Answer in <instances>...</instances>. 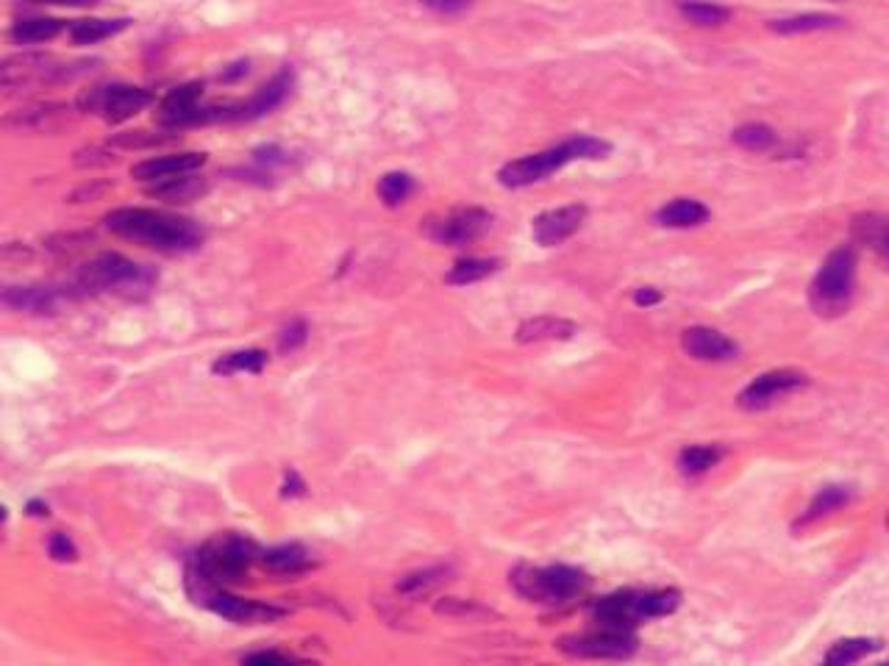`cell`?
Listing matches in <instances>:
<instances>
[{
  "label": "cell",
  "mask_w": 889,
  "mask_h": 666,
  "mask_svg": "<svg viewBox=\"0 0 889 666\" xmlns=\"http://www.w3.org/2000/svg\"><path fill=\"white\" fill-rule=\"evenodd\" d=\"M106 228L123 239L156 250H192L201 242V228L187 217L159 209H117L106 214Z\"/></svg>",
  "instance_id": "1"
},
{
  "label": "cell",
  "mask_w": 889,
  "mask_h": 666,
  "mask_svg": "<svg viewBox=\"0 0 889 666\" xmlns=\"http://www.w3.org/2000/svg\"><path fill=\"white\" fill-rule=\"evenodd\" d=\"M609 150H612V145L606 139H598V136H570V139H564L562 145H556V148L539 150V153H531V156H523V159H514L509 164H503L501 173H498V181L503 186H509V189H523V186L545 181L548 175L562 170L564 164H570V161L606 159Z\"/></svg>",
  "instance_id": "2"
},
{
  "label": "cell",
  "mask_w": 889,
  "mask_h": 666,
  "mask_svg": "<svg viewBox=\"0 0 889 666\" xmlns=\"http://www.w3.org/2000/svg\"><path fill=\"white\" fill-rule=\"evenodd\" d=\"M856 267L859 256L851 245H839L823 261L809 286V303L820 317H839L851 309L856 292Z\"/></svg>",
  "instance_id": "3"
},
{
  "label": "cell",
  "mask_w": 889,
  "mask_h": 666,
  "mask_svg": "<svg viewBox=\"0 0 889 666\" xmlns=\"http://www.w3.org/2000/svg\"><path fill=\"white\" fill-rule=\"evenodd\" d=\"M512 586L526 600L548 605H562L576 600L589 586V575L584 569L570 564H551V567H517L512 572Z\"/></svg>",
  "instance_id": "4"
},
{
  "label": "cell",
  "mask_w": 889,
  "mask_h": 666,
  "mask_svg": "<svg viewBox=\"0 0 889 666\" xmlns=\"http://www.w3.org/2000/svg\"><path fill=\"white\" fill-rule=\"evenodd\" d=\"M259 553L262 550L242 536H223L203 547L189 572L206 583H237L245 578V572L253 564V558H259Z\"/></svg>",
  "instance_id": "5"
},
{
  "label": "cell",
  "mask_w": 889,
  "mask_h": 666,
  "mask_svg": "<svg viewBox=\"0 0 889 666\" xmlns=\"http://www.w3.org/2000/svg\"><path fill=\"white\" fill-rule=\"evenodd\" d=\"M556 647L564 655L573 658H589V661H623L637 653V636L634 630H617V628H601L589 630V633H576V636H562Z\"/></svg>",
  "instance_id": "6"
},
{
  "label": "cell",
  "mask_w": 889,
  "mask_h": 666,
  "mask_svg": "<svg viewBox=\"0 0 889 666\" xmlns=\"http://www.w3.org/2000/svg\"><path fill=\"white\" fill-rule=\"evenodd\" d=\"M189 583H198L203 586L189 592L201 605H206L209 611L220 614L223 619H231V622H239V625H262V622H273V619L284 617V608L267 603H256V600H242V597H234V594L217 589L214 583H206L198 575L189 572Z\"/></svg>",
  "instance_id": "7"
},
{
  "label": "cell",
  "mask_w": 889,
  "mask_h": 666,
  "mask_svg": "<svg viewBox=\"0 0 889 666\" xmlns=\"http://www.w3.org/2000/svg\"><path fill=\"white\" fill-rule=\"evenodd\" d=\"M809 383V378L798 370H770V372H762V375H756L742 392H739L737 403L739 408H745V411H764V408H770L776 400L781 397L792 395V392H798Z\"/></svg>",
  "instance_id": "8"
},
{
  "label": "cell",
  "mask_w": 889,
  "mask_h": 666,
  "mask_svg": "<svg viewBox=\"0 0 889 666\" xmlns=\"http://www.w3.org/2000/svg\"><path fill=\"white\" fill-rule=\"evenodd\" d=\"M139 278V267L120 253H103L98 259L87 261L78 270L76 286L81 292H106V289H117V286L134 284Z\"/></svg>",
  "instance_id": "9"
},
{
  "label": "cell",
  "mask_w": 889,
  "mask_h": 666,
  "mask_svg": "<svg viewBox=\"0 0 889 666\" xmlns=\"http://www.w3.org/2000/svg\"><path fill=\"white\" fill-rule=\"evenodd\" d=\"M153 100L151 89L131 87V84H114V87H103L92 92L87 106L92 111H101L109 123H123L128 117H134Z\"/></svg>",
  "instance_id": "10"
},
{
  "label": "cell",
  "mask_w": 889,
  "mask_h": 666,
  "mask_svg": "<svg viewBox=\"0 0 889 666\" xmlns=\"http://www.w3.org/2000/svg\"><path fill=\"white\" fill-rule=\"evenodd\" d=\"M489 225H492V214L478 209V206H470V209H456L445 220H439L431 234L442 245L467 247L487 234Z\"/></svg>",
  "instance_id": "11"
},
{
  "label": "cell",
  "mask_w": 889,
  "mask_h": 666,
  "mask_svg": "<svg viewBox=\"0 0 889 666\" xmlns=\"http://www.w3.org/2000/svg\"><path fill=\"white\" fill-rule=\"evenodd\" d=\"M681 347L689 358L706 364H726L739 356V345L726 333L714 331L709 325H692L681 333Z\"/></svg>",
  "instance_id": "12"
},
{
  "label": "cell",
  "mask_w": 889,
  "mask_h": 666,
  "mask_svg": "<svg viewBox=\"0 0 889 666\" xmlns=\"http://www.w3.org/2000/svg\"><path fill=\"white\" fill-rule=\"evenodd\" d=\"M584 220H587V206L570 203V206H562V209L542 211L531 225V234L542 247H556L576 234L578 228L584 225Z\"/></svg>",
  "instance_id": "13"
},
{
  "label": "cell",
  "mask_w": 889,
  "mask_h": 666,
  "mask_svg": "<svg viewBox=\"0 0 889 666\" xmlns=\"http://www.w3.org/2000/svg\"><path fill=\"white\" fill-rule=\"evenodd\" d=\"M289 89H292V73L289 70H281V73L273 78V81H267L251 100H245V103H231L228 106V120H253V117H262L267 111L278 109L284 98L289 95Z\"/></svg>",
  "instance_id": "14"
},
{
  "label": "cell",
  "mask_w": 889,
  "mask_h": 666,
  "mask_svg": "<svg viewBox=\"0 0 889 666\" xmlns=\"http://www.w3.org/2000/svg\"><path fill=\"white\" fill-rule=\"evenodd\" d=\"M203 164H206L203 153H170V156L139 161L131 173L139 181H162V178H173V175L195 173V170H201Z\"/></svg>",
  "instance_id": "15"
},
{
  "label": "cell",
  "mask_w": 889,
  "mask_h": 666,
  "mask_svg": "<svg viewBox=\"0 0 889 666\" xmlns=\"http://www.w3.org/2000/svg\"><path fill=\"white\" fill-rule=\"evenodd\" d=\"M592 619L601 628H617V630H634L639 625L637 614H634V589L626 592H614L601 597L592 605Z\"/></svg>",
  "instance_id": "16"
},
{
  "label": "cell",
  "mask_w": 889,
  "mask_h": 666,
  "mask_svg": "<svg viewBox=\"0 0 889 666\" xmlns=\"http://www.w3.org/2000/svg\"><path fill=\"white\" fill-rule=\"evenodd\" d=\"M0 303L14 311H34V314H51L62 303V292L45 289V286H12L0 292Z\"/></svg>",
  "instance_id": "17"
},
{
  "label": "cell",
  "mask_w": 889,
  "mask_h": 666,
  "mask_svg": "<svg viewBox=\"0 0 889 666\" xmlns=\"http://www.w3.org/2000/svg\"><path fill=\"white\" fill-rule=\"evenodd\" d=\"M203 84L201 81H189V84H181V87L170 89L164 95L162 106H159V117H162L167 125H187L192 111L198 109V100H201Z\"/></svg>",
  "instance_id": "18"
},
{
  "label": "cell",
  "mask_w": 889,
  "mask_h": 666,
  "mask_svg": "<svg viewBox=\"0 0 889 666\" xmlns=\"http://www.w3.org/2000/svg\"><path fill=\"white\" fill-rule=\"evenodd\" d=\"M706 220H709V209L703 206L701 200L692 198L670 200L667 206L656 211V222L662 228H698Z\"/></svg>",
  "instance_id": "19"
},
{
  "label": "cell",
  "mask_w": 889,
  "mask_h": 666,
  "mask_svg": "<svg viewBox=\"0 0 889 666\" xmlns=\"http://www.w3.org/2000/svg\"><path fill=\"white\" fill-rule=\"evenodd\" d=\"M851 500H853L851 486H839V483L823 486L820 492L814 494L812 503L806 506V511L801 514V519H798V528H806V525H812V522H817V519L834 514V511H839L842 506H848Z\"/></svg>",
  "instance_id": "20"
},
{
  "label": "cell",
  "mask_w": 889,
  "mask_h": 666,
  "mask_svg": "<svg viewBox=\"0 0 889 666\" xmlns=\"http://www.w3.org/2000/svg\"><path fill=\"white\" fill-rule=\"evenodd\" d=\"M578 331L576 322L562 320V317H534L517 328V342H553V339H570Z\"/></svg>",
  "instance_id": "21"
},
{
  "label": "cell",
  "mask_w": 889,
  "mask_h": 666,
  "mask_svg": "<svg viewBox=\"0 0 889 666\" xmlns=\"http://www.w3.org/2000/svg\"><path fill=\"white\" fill-rule=\"evenodd\" d=\"M678 605H681V592L678 589H645V592L634 589V614H637L639 622L667 617V614L676 611Z\"/></svg>",
  "instance_id": "22"
},
{
  "label": "cell",
  "mask_w": 889,
  "mask_h": 666,
  "mask_svg": "<svg viewBox=\"0 0 889 666\" xmlns=\"http://www.w3.org/2000/svg\"><path fill=\"white\" fill-rule=\"evenodd\" d=\"M842 25H845V20L837 17V14L806 12L795 14V17H784V20H773L770 31L784 34V37H795V34H809V31H834V28H842Z\"/></svg>",
  "instance_id": "23"
},
{
  "label": "cell",
  "mask_w": 889,
  "mask_h": 666,
  "mask_svg": "<svg viewBox=\"0 0 889 666\" xmlns=\"http://www.w3.org/2000/svg\"><path fill=\"white\" fill-rule=\"evenodd\" d=\"M259 558H262L264 567L273 569L278 575H298V572H306L312 567V558L306 553V547L295 542L264 550V553H259Z\"/></svg>",
  "instance_id": "24"
},
{
  "label": "cell",
  "mask_w": 889,
  "mask_h": 666,
  "mask_svg": "<svg viewBox=\"0 0 889 666\" xmlns=\"http://www.w3.org/2000/svg\"><path fill=\"white\" fill-rule=\"evenodd\" d=\"M853 236L867 245L873 253H878V259H887V245H889V222L884 214H876V211H867V214H859L853 217Z\"/></svg>",
  "instance_id": "25"
},
{
  "label": "cell",
  "mask_w": 889,
  "mask_h": 666,
  "mask_svg": "<svg viewBox=\"0 0 889 666\" xmlns=\"http://www.w3.org/2000/svg\"><path fill=\"white\" fill-rule=\"evenodd\" d=\"M723 447H717V444H692V447H684L681 453H678L676 464L678 469L689 475V478H698L703 472H709L712 467H717L720 461H723Z\"/></svg>",
  "instance_id": "26"
},
{
  "label": "cell",
  "mask_w": 889,
  "mask_h": 666,
  "mask_svg": "<svg viewBox=\"0 0 889 666\" xmlns=\"http://www.w3.org/2000/svg\"><path fill=\"white\" fill-rule=\"evenodd\" d=\"M678 12L684 20H689L692 25H701V28H717L731 20V9L728 6H720V3H709V0H681L678 3Z\"/></svg>",
  "instance_id": "27"
},
{
  "label": "cell",
  "mask_w": 889,
  "mask_h": 666,
  "mask_svg": "<svg viewBox=\"0 0 889 666\" xmlns=\"http://www.w3.org/2000/svg\"><path fill=\"white\" fill-rule=\"evenodd\" d=\"M206 184H203L198 175H173V178H162L156 181V186L151 189L153 198L167 200V203H178V200H192L195 195H201Z\"/></svg>",
  "instance_id": "28"
},
{
  "label": "cell",
  "mask_w": 889,
  "mask_h": 666,
  "mask_svg": "<svg viewBox=\"0 0 889 666\" xmlns=\"http://www.w3.org/2000/svg\"><path fill=\"white\" fill-rule=\"evenodd\" d=\"M881 647H884L881 639H842V642H837L828 650L823 661L831 666H848L862 661L867 655L878 653Z\"/></svg>",
  "instance_id": "29"
},
{
  "label": "cell",
  "mask_w": 889,
  "mask_h": 666,
  "mask_svg": "<svg viewBox=\"0 0 889 666\" xmlns=\"http://www.w3.org/2000/svg\"><path fill=\"white\" fill-rule=\"evenodd\" d=\"M451 575V569L448 567H428V569H417V572H409V575H403L398 580V594L403 597H423V594L434 592L439 583H445Z\"/></svg>",
  "instance_id": "30"
},
{
  "label": "cell",
  "mask_w": 889,
  "mask_h": 666,
  "mask_svg": "<svg viewBox=\"0 0 889 666\" xmlns=\"http://www.w3.org/2000/svg\"><path fill=\"white\" fill-rule=\"evenodd\" d=\"M64 23L53 20V17H34V20H20L12 28L14 42L20 45H37V42H48V39L62 34Z\"/></svg>",
  "instance_id": "31"
},
{
  "label": "cell",
  "mask_w": 889,
  "mask_h": 666,
  "mask_svg": "<svg viewBox=\"0 0 889 666\" xmlns=\"http://www.w3.org/2000/svg\"><path fill=\"white\" fill-rule=\"evenodd\" d=\"M731 142L742 150H748V153H764V150L776 148L778 136L770 125L745 123L731 131Z\"/></svg>",
  "instance_id": "32"
},
{
  "label": "cell",
  "mask_w": 889,
  "mask_h": 666,
  "mask_svg": "<svg viewBox=\"0 0 889 666\" xmlns=\"http://www.w3.org/2000/svg\"><path fill=\"white\" fill-rule=\"evenodd\" d=\"M498 267H501V261L498 259H462L453 264L451 272L445 275V281L453 286L478 284V281L489 278Z\"/></svg>",
  "instance_id": "33"
},
{
  "label": "cell",
  "mask_w": 889,
  "mask_h": 666,
  "mask_svg": "<svg viewBox=\"0 0 889 666\" xmlns=\"http://www.w3.org/2000/svg\"><path fill=\"white\" fill-rule=\"evenodd\" d=\"M267 364V353L253 347V350H237V353H226L214 361V372L217 375H234V372H262Z\"/></svg>",
  "instance_id": "34"
},
{
  "label": "cell",
  "mask_w": 889,
  "mask_h": 666,
  "mask_svg": "<svg viewBox=\"0 0 889 666\" xmlns=\"http://www.w3.org/2000/svg\"><path fill=\"white\" fill-rule=\"evenodd\" d=\"M123 28H128V20H78L70 28V37L76 45H92L120 34Z\"/></svg>",
  "instance_id": "35"
},
{
  "label": "cell",
  "mask_w": 889,
  "mask_h": 666,
  "mask_svg": "<svg viewBox=\"0 0 889 666\" xmlns=\"http://www.w3.org/2000/svg\"><path fill=\"white\" fill-rule=\"evenodd\" d=\"M414 192V178L409 173H387L378 181V195L387 206H401Z\"/></svg>",
  "instance_id": "36"
},
{
  "label": "cell",
  "mask_w": 889,
  "mask_h": 666,
  "mask_svg": "<svg viewBox=\"0 0 889 666\" xmlns=\"http://www.w3.org/2000/svg\"><path fill=\"white\" fill-rule=\"evenodd\" d=\"M306 336H309V325L303 320H292L289 325H284V331L278 333V350L281 353H292V350H298L306 342Z\"/></svg>",
  "instance_id": "37"
},
{
  "label": "cell",
  "mask_w": 889,
  "mask_h": 666,
  "mask_svg": "<svg viewBox=\"0 0 889 666\" xmlns=\"http://www.w3.org/2000/svg\"><path fill=\"white\" fill-rule=\"evenodd\" d=\"M437 611L448 614V617H484V614H489L487 608H481L478 603H464V600H456V597L439 600Z\"/></svg>",
  "instance_id": "38"
},
{
  "label": "cell",
  "mask_w": 889,
  "mask_h": 666,
  "mask_svg": "<svg viewBox=\"0 0 889 666\" xmlns=\"http://www.w3.org/2000/svg\"><path fill=\"white\" fill-rule=\"evenodd\" d=\"M48 553H51L56 561H73V558H76V544L70 542L64 533H53L51 542H48Z\"/></svg>",
  "instance_id": "39"
},
{
  "label": "cell",
  "mask_w": 889,
  "mask_h": 666,
  "mask_svg": "<svg viewBox=\"0 0 889 666\" xmlns=\"http://www.w3.org/2000/svg\"><path fill=\"white\" fill-rule=\"evenodd\" d=\"M426 9L431 12H439V14H459L464 9H470V3L473 0H420Z\"/></svg>",
  "instance_id": "40"
},
{
  "label": "cell",
  "mask_w": 889,
  "mask_h": 666,
  "mask_svg": "<svg viewBox=\"0 0 889 666\" xmlns=\"http://www.w3.org/2000/svg\"><path fill=\"white\" fill-rule=\"evenodd\" d=\"M245 664H292L295 658L287 653H278V650H262V653H251L242 658Z\"/></svg>",
  "instance_id": "41"
},
{
  "label": "cell",
  "mask_w": 889,
  "mask_h": 666,
  "mask_svg": "<svg viewBox=\"0 0 889 666\" xmlns=\"http://www.w3.org/2000/svg\"><path fill=\"white\" fill-rule=\"evenodd\" d=\"M634 303L637 306H656V303H662V292L659 289H653V286H639L637 292H634Z\"/></svg>",
  "instance_id": "42"
},
{
  "label": "cell",
  "mask_w": 889,
  "mask_h": 666,
  "mask_svg": "<svg viewBox=\"0 0 889 666\" xmlns=\"http://www.w3.org/2000/svg\"><path fill=\"white\" fill-rule=\"evenodd\" d=\"M306 492V483H303V478L301 475H298V472H292V469H289L287 475H284V497H301V494Z\"/></svg>",
  "instance_id": "43"
},
{
  "label": "cell",
  "mask_w": 889,
  "mask_h": 666,
  "mask_svg": "<svg viewBox=\"0 0 889 666\" xmlns=\"http://www.w3.org/2000/svg\"><path fill=\"white\" fill-rule=\"evenodd\" d=\"M245 73H248V64L239 62V64H234V70H226V73H223V81H234V78H239V75H245Z\"/></svg>",
  "instance_id": "44"
},
{
  "label": "cell",
  "mask_w": 889,
  "mask_h": 666,
  "mask_svg": "<svg viewBox=\"0 0 889 666\" xmlns=\"http://www.w3.org/2000/svg\"><path fill=\"white\" fill-rule=\"evenodd\" d=\"M26 511L28 514H37V517H45V514H48V506H45L42 500H34V503H28Z\"/></svg>",
  "instance_id": "45"
},
{
  "label": "cell",
  "mask_w": 889,
  "mask_h": 666,
  "mask_svg": "<svg viewBox=\"0 0 889 666\" xmlns=\"http://www.w3.org/2000/svg\"><path fill=\"white\" fill-rule=\"evenodd\" d=\"M37 3H59V6H89L95 0H37Z\"/></svg>",
  "instance_id": "46"
},
{
  "label": "cell",
  "mask_w": 889,
  "mask_h": 666,
  "mask_svg": "<svg viewBox=\"0 0 889 666\" xmlns=\"http://www.w3.org/2000/svg\"><path fill=\"white\" fill-rule=\"evenodd\" d=\"M3 519H6V508L0 506V522H3Z\"/></svg>",
  "instance_id": "47"
}]
</instances>
